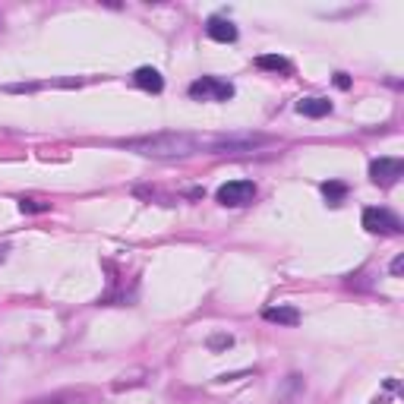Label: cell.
Segmentation results:
<instances>
[{
  "label": "cell",
  "mask_w": 404,
  "mask_h": 404,
  "mask_svg": "<svg viewBox=\"0 0 404 404\" xmlns=\"http://www.w3.org/2000/svg\"><path fill=\"white\" fill-rule=\"evenodd\" d=\"M215 199H218L221 206H227V209H243V206H250V202L256 199V184H253V180H227V184L218 186Z\"/></svg>",
  "instance_id": "3957f363"
},
{
  "label": "cell",
  "mask_w": 404,
  "mask_h": 404,
  "mask_svg": "<svg viewBox=\"0 0 404 404\" xmlns=\"http://www.w3.org/2000/svg\"><path fill=\"white\" fill-rule=\"evenodd\" d=\"M360 221H363V227H366L370 234H401L404 231L401 218H398L395 212H389V209H382V206L363 209Z\"/></svg>",
  "instance_id": "277c9868"
},
{
  "label": "cell",
  "mask_w": 404,
  "mask_h": 404,
  "mask_svg": "<svg viewBox=\"0 0 404 404\" xmlns=\"http://www.w3.org/2000/svg\"><path fill=\"white\" fill-rule=\"evenodd\" d=\"M231 344H234V338H231V335H212V338H209V348H212V350L231 348Z\"/></svg>",
  "instance_id": "9a60e30c"
},
{
  "label": "cell",
  "mask_w": 404,
  "mask_h": 404,
  "mask_svg": "<svg viewBox=\"0 0 404 404\" xmlns=\"http://www.w3.org/2000/svg\"><path fill=\"white\" fill-rule=\"evenodd\" d=\"M145 370H139V373H130V376H127V373H124V376H120V379H117V382H114V391H124V389H133V385H143L145 382Z\"/></svg>",
  "instance_id": "4fadbf2b"
},
{
  "label": "cell",
  "mask_w": 404,
  "mask_h": 404,
  "mask_svg": "<svg viewBox=\"0 0 404 404\" xmlns=\"http://www.w3.org/2000/svg\"><path fill=\"white\" fill-rule=\"evenodd\" d=\"M297 114H303V117H329L332 114V102H329V98H316V95L300 98V102H297Z\"/></svg>",
  "instance_id": "9c48e42d"
},
{
  "label": "cell",
  "mask_w": 404,
  "mask_h": 404,
  "mask_svg": "<svg viewBox=\"0 0 404 404\" xmlns=\"http://www.w3.org/2000/svg\"><path fill=\"white\" fill-rule=\"evenodd\" d=\"M124 149L136 152L145 158H190L206 152H215V136H199V133H155V136L127 139Z\"/></svg>",
  "instance_id": "6da1fadb"
},
{
  "label": "cell",
  "mask_w": 404,
  "mask_h": 404,
  "mask_svg": "<svg viewBox=\"0 0 404 404\" xmlns=\"http://www.w3.org/2000/svg\"><path fill=\"white\" fill-rule=\"evenodd\" d=\"M319 190H322V196L329 199V206H341L344 196H348V184H341V180H325Z\"/></svg>",
  "instance_id": "7c38bea8"
},
{
  "label": "cell",
  "mask_w": 404,
  "mask_h": 404,
  "mask_svg": "<svg viewBox=\"0 0 404 404\" xmlns=\"http://www.w3.org/2000/svg\"><path fill=\"white\" fill-rule=\"evenodd\" d=\"M262 319L275 322V325H297L300 322V313L294 307H266L262 309Z\"/></svg>",
  "instance_id": "30bf717a"
},
{
  "label": "cell",
  "mask_w": 404,
  "mask_h": 404,
  "mask_svg": "<svg viewBox=\"0 0 404 404\" xmlns=\"http://www.w3.org/2000/svg\"><path fill=\"white\" fill-rule=\"evenodd\" d=\"M206 35H209V38H212V42L231 45V42H237V26H234L231 19H221V16H212V19L206 22Z\"/></svg>",
  "instance_id": "52a82bcc"
},
{
  "label": "cell",
  "mask_w": 404,
  "mask_h": 404,
  "mask_svg": "<svg viewBox=\"0 0 404 404\" xmlns=\"http://www.w3.org/2000/svg\"><path fill=\"white\" fill-rule=\"evenodd\" d=\"M256 67L268 70V73H281V76H291V73H294V63H291L288 57H278V54H262V57H256Z\"/></svg>",
  "instance_id": "8fae6325"
},
{
  "label": "cell",
  "mask_w": 404,
  "mask_h": 404,
  "mask_svg": "<svg viewBox=\"0 0 404 404\" xmlns=\"http://www.w3.org/2000/svg\"><path fill=\"white\" fill-rule=\"evenodd\" d=\"M19 209H22V212H48L51 202H38V199H19Z\"/></svg>",
  "instance_id": "5bb4252c"
},
{
  "label": "cell",
  "mask_w": 404,
  "mask_h": 404,
  "mask_svg": "<svg viewBox=\"0 0 404 404\" xmlns=\"http://www.w3.org/2000/svg\"><path fill=\"white\" fill-rule=\"evenodd\" d=\"M401 174H404L401 158H373L370 161V180L376 186H395Z\"/></svg>",
  "instance_id": "5b68a950"
},
{
  "label": "cell",
  "mask_w": 404,
  "mask_h": 404,
  "mask_svg": "<svg viewBox=\"0 0 404 404\" xmlns=\"http://www.w3.org/2000/svg\"><path fill=\"white\" fill-rule=\"evenodd\" d=\"M95 401V391L89 389H63V391H51L45 398H32L29 404H92Z\"/></svg>",
  "instance_id": "8992f818"
},
{
  "label": "cell",
  "mask_w": 404,
  "mask_h": 404,
  "mask_svg": "<svg viewBox=\"0 0 404 404\" xmlns=\"http://www.w3.org/2000/svg\"><path fill=\"white\" fill-rule=\"evenodd\" d=\"M133 83H136L139 89H145V92H161V89H165V76L158 73L155 67H139L136 73H133Z\"/></svg>",
  "instance_id": "ba28073f"
},
{
  "label": "cell",
  "mask_w": 404,
  "mask_h": 404,
  "mask_svg": "<svg viewBox=\"0 0 404 404\" xmlns=\"http://www.w3.org/2000/svg\"><path fill=\"white\" fill-rule=\"evenodd\" d=\"M335 86H338V89H350V76L348 73H335Z\"/></svg>",
  "instance_id": "2e32d148"
},
{
  "label": "cell",
  "mask_w": 404,
  "mask_h": 404,
  "mask_svg": "<svg viewBox=\"0 0 404 404\" xmlns=\"http://www.w3.org/2000/svg\"><path fill=\"white\" fill-rule=\"evenodd\" d=\"M401 272H404V256H395V259H391V275L398 278Z\"/></svg>",
  "instance_id": "e0dca14e"
},
{
  "label": "cell",
  "mask_w": 404,
  "mask_h": 404,
  "mask_svg": "<svg viewBox=\"0 0 404 404\" xmlns=\"http://www.w3.org/2000/svg\"><path fill=\"white\" fill-rule=\"evenodd\" d=\"M190 98L196 102H231L234 86L218 76H199L196 83H190Z\"/></svg>",
  "instance_id": "7a4b0ae2"
},
{
  "label": "cell",
  "mask_w": 404,
  "mask_h": 404,
  "mask_svg": "<svg viewBox=\"0 0 404 404\" xmlns=\"http://www.w3.org/2000/svg\"><path fill=\"white\" fill-rule=\"evenodd\" d=\"M10 256V243H0V262H7Z\"/></svg>",
  "instance_id": "ac0fdd59"
}]
</instances>
